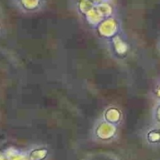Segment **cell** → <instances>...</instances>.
Masks as SVG:
<instances>
[{"mask_svg":"<svg viewBox=\"0 0 160 160\" xmlns=\"http://www.w3.org/2000/svg\"><path fill=\"white\" fill-rule=\"evenodd\" d=\"M14 6L24 12H34L43 9L46 0H9Z\"/></svg>","mask_w":160,"mask_h":160,"instance_id":"6da1fadb","label":"cell"},{"mask_svg":"<svg viewBox=\"0 0 160 160\" xmlns=\"http://www.w3.org/2000/svg\"><path fill=\"white\" fill-rule=\"evenodd\" d=\"M148 141V144L156 145L160 144V127H150L148 130L144 132L143 138Z\"/></svg>","mask_w":160,"mask_h":160,"instance_id":"7a4b0ae2","label":"cell"},{"mask_svg":"<svg viewBox=\"0 0 160 160\" xmlns=\"http://www.w3.org/2000/svg\"><path fill=\"white\" fill-rule=\"evenodd\" d=\"M92 1H95V0H92Z\"/></svg>","mask_w":160,"mask_h":160,"instance_id":"3957f363","label":"cell"}]
</instances>
